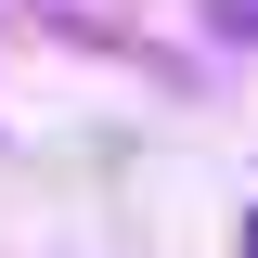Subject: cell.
I'll use <instances>...</instances> for the list:
<instances>
[{
	"mask_svg": "<svg viewBox=\"0 0 258 258\" xmlns=\"http://www.w3.org/2000/svg\"><path fill=\"white\" fill-rule=\"evenodd\" d=\"M245 258H258V207H245Z\"/></svg>",
	"mask_w": 258,
	"mask_h": 258,
	"instance_id": "cell-1",
	"label": "cell"
}]
</instances>
